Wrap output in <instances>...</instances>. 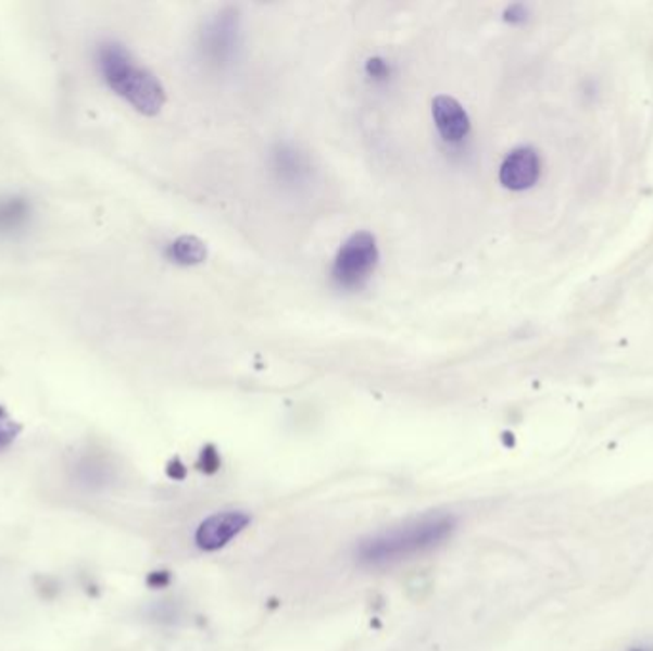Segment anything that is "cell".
Returning a JSON list of instances; mask_svg holds the SVG:
<instances>
[{
  "label": "cell",
  "instance_id": "cell-11",
  "mask_svg": "<svg viewBox=\"0 0 653 651\" xmlns=\"http://www.w3.org/2000/svg\"><path fill=\"white\" fill-rule=\"evenodd\" d=\"M148 583H150L151 587H165L166 583H168V573H151L150 577H148Z\"/></svg>",
  "mask_w": 653,
  "mask_h": 651
},
{
  "label": "cell",
  "instance_id": "cell-10",
  "mask_svg": "<svg viewBox=\"0 0 653 651\" xmlns=\"http://www.w3.org/2000/svg\"><path fill=\"white\" fill-rule=\"evenodd\" d=\"M203 461H205L206 466H211V472L216 471V468L221 466L218 455H216V451H214L213 448H209L203 451Z\"/></svg>",
  "mask_w": 653,
  "mask_h": 651
},
{
  "label": "cell",
  "instance_id": "cell-2",
  "mask_svg": "<svg viewBox=\"0 0 653 651\" xmlns=\"http://www.w3.org/2000/svg\"><path fill=\"white\" fill-rule=\"evenodd\" d=\"M96 65L105 85L138 113L153 117L166 102L165 88L150 70L136 62L126 47L105 40L96 50Z\"/></svg>",
  "mask_w": 653,
  "mask_h": 651
},
{
  "label": "cell",
  "instance_id": "cell-4",
  "mask_svg": "<svg viewBox=\"0 0 653 651\" xmlns=\"http://www.w3.org/2000/svg\"><path fill=\"white\" fill-rule=\"evenodd\" d=\"M251 514L243 511L216 512L203 519L196 529V544L205 552H216L234 541L251 526Z\"/></svg>",
  "mask_w": 653,
  "mask_h": 651
},
{
  "label": "cell",
  "instance_id": "cell-1",
  "mask_svg": "<svg viewBox=\"0 0 653 651\" xmlns=\"http://www.w3.org/2000/svg\"><path fill=\"white\" fill-rule=\"evenodd\" d=\"M456 529L453 514H426L402 526L362 539L355 547V560L365 567H386L420 556L448 541Z\"/></svg>",
  "mask_w": 653,
  "mask_h": 651
},
{
  "label": "cell",
  "instance_id": "cell-6",
  "mask_svg": "<svg viewBox=\"0 0 653 651\" xmlns=\"http://www.w3.org/2000/svg\"><path fill=\"white\" fill-rule=\"evenodd\" d=\"M434 123L441 138L448 141H461L470 130V118L465 108L451 96H438L432 102Z\"/></svg>",
  "mask_w": 653,
  "mask_h": 651
},
{
  "label": "cell",
  "instance_id": "cell-9",
  "mask_svg": "<svg viewBox=\"0 0 653 651\" xmlns=\"http://www.w3.org/2000/svg\"><path fill=\"white\" fill-rule=\"evenodd\" d=\"M20 434H22V424L10 415L4 405H0V451H7L17 440Z\"/></svg>",
  "mask_w": 653,
  "mask_h": 651
},
{
  "label": "cell",
  "instance_id": "cell-7",
  "mask_svg": "<svg viewBox=\"0 0 653 651\" xmlns=\"http://www.w3.org/2000/svg\"><path fill=\"white\" fill-rule=\"evenodd\" d=\"M32 203L25 197H0V236L14 234L32 218Z\"/></svg>",
  "mask_w": 653,
  "mask_h": 651
},
{
  "label": "cell",
  "instance_id": "cell-3",
  "mask_svg": "<svg viewBox=\"0 0 653 651\" xmlns=\"http://www.w3.org/2000/svg\"><path fill=\"white\" fill-rule=\"evenodd\" d=\"M378 264L377 239L369 231H357L340 247L332 277L342 287H360Z\"/></svg>",
  "mask_w": 653,
  "mask_h": 651
},
{
  "label": "cell",
  "instance_id": "cell-8",
  "mask_svg": "<svg viewBox=\"0 0 653 651\" xmlns=\"http://www.w3.org/2000/svg\"><path fill=\"white\" fill-rule=\"evenodd\" d=\"M168 259L180 266H196L206 260V245L196 236H181L168 245Z\"/></svg>",
  "mask_w": 653,
  "mask_h": 651
},
{
  "label": "cell",
  "instance_id": "cell-5",
  "mask_svg": "<svg viewBox=\"0 0 653 651\" xmlns=\"http://www.w3.org/2000/svg\"><path fill=\"white\" fill-rule=\"evenodd\" d=\"M541 176V161L536 150L518 148L504 159L499 178L504 188L512 191H524L536 186Z\"/></svg>",
  "mask_w": 653,
  "mask_h": 651
}]
</instances>
